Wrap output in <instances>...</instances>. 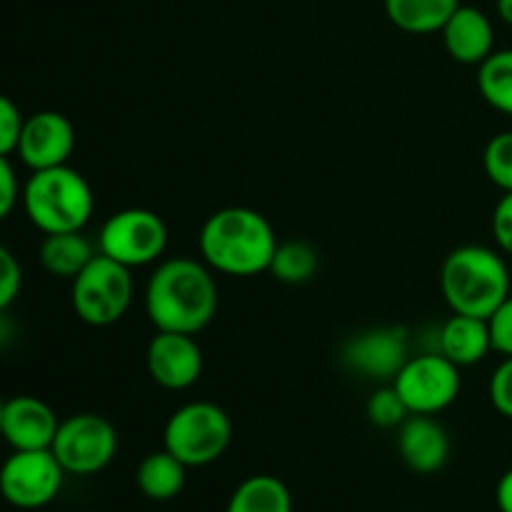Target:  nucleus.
<instances>
[{"mask_svg": "<svg viewBox=\"0 0 512 512\" xmlns=\"http://www.w3.org/2000/svg\"><path fill=\"white\" fill-rule=\"evenodd\" d=\"M145 313L155 330L198 335L218 313L213 270L193 258L160 263L145 285Z\"/></svg>", "mask_w": 512, "mask_h": 512, "instance_id": "f257e3e1", "label": "nucleus"}, {"mask_svg": "<svg viewBox=\"0 0 512 512\" xmlns=\"http://www.w3.org/2000/svg\"><path fill=\"white\" fill-rule=\"evenodd\" d=\"M198 245L210 270L233 278H253L270 270L278 235L263 213L245 205H230L205 220Z\"/></svg>", "mask_w": 512, "mask_h": 512, "instance_id": "f03ea898", "label": "nucleus"}, {"mask_svg": "<svg viewBox=\"0 0 512 512\" xmlns=\"http://www.w3.org/2000/svg\"><path fill=\"white\" fill-rule=\"evenodd\" d=\"M440 290L453 313L490 320V315L512 295L510 268L498 250L485 245H460L443 260Z\"/></svg>", "mask_w": 512, "mask_h": 512, "instance_id": "7ed1b4c3", "label": "nucleus"}, {"mask_svg": "<svg viewBox=\"0 0 512 512\" xmlns=\"http://www.w3.org/2000/svg\"><path fill=\"white\" fill-rule=\"evenodd\" d=\"M20 200L30 223L45 235L83 230L95 210L93 188L85 175L70 165L33 170Z\"/></svg>", "mask_w": 512, "mask_h": 512, "instance_id": "20e7f679", "label": "nucleus"}, {"mask_svg": "<svg viewBox=\"0 0 512 512\" xmlns=\"http://www.w3.org/2000/svg\"><path fill=\"white\" fill-rule=\"evenodd\" d=\"M233 423L220 405L193 400L175 410L163 430V448L188 468H205L225 455Z\"/></svg>", "mask_w": 512, "mask_h": 512, "instance_id": "39448f33", "label": "nucleus"}, {"mask_svg": "<svg viewBox=\"0 0 512 512\" xmlns=\"http://www.w3.org/2000/svg\"><path fill=\"white\" fill-rule=\"evenodd\" d=\"M70 300L85 325L108 328L115 325L133 305V275L130 268L98 253L73 280Z\"/></svg>", "mask_w": 512, "mask_h": 512, "instance_id": "423d86ee", "label": "nucleus"}, {"mask_svg": "<svg viewBox=\"0 0 512 512\" xmlns=\"http://www.w3.org/2000/svg\"><path fill=\"white\" fill-rule=\"evenodd\" d=\"M168 248V225L148 208H125L110 215L98 235V253L125 268L158 263Z\"/></svg>", "mask_w": 512, "mask_h": 512, "instance_id": "0eeeda50", "label": "nucleus"}, {"mask_svg": "<svg viewBox=\"0 0 512 512\" xmlns=\"http://www.w3.org/2000/svg\"><path fill=\"white\" fill-rule=\"evenodd\" d=\"M50 450L68 475H95L113 463L118 433L103 415L78 413L60 420Z\"/></svg>", "mask_w": 512, "mask_h": 512, "instance_id": "6e6552de", "label": "nucleus"}, {"mask_svg": "<svg viewBox=\"0 0 512 512\" xmlns=\"http://www.w3.org/2000/svg\"><path fill=\"white\" fill-rule=\"evenodd\" d=\"M393 388L410 415H438L458 400L463 380L458 365L450 363L443 353H423L408 358L395 375Z\"/></svg>", "mask_w": 512, "mask_h": 512, "instance_id": "1a4fd4ad", "label": "nucleus"}, {"mask_svg": "<svg viewBox=\"0 0 512 512\" xmlns=\"http://www.w3.org/2000/svg\"><path fill=\"white\" fill-rule=\"evenodd\" d=\"M65 475L53 450H13L0 468V493L13 508L38 510L58 498Z\"/></svg>", "mask_w": 512, "mask_h": 512, "instance_id": "9d476101", "label": "nucleus"}, {"mask_svg": "<svg viewBox=\"0 0 512 512\" xmlns=\"http://www.w3.org/2000/svg\"><path fill=\"white\" fill-rule=\"evenodd\" d=\"M145 365L155 385L180 393L193 388L203 375V350L195 335L158 330L148 343Z\"/></svg>", "mask_w": 512, "mask_h": 512, "instance_id": "9b49d317", "label": "nucleus"}, {"mask_svg": "<svg viewBox=\"0 0 512 512\" xmlns=\"http://www.w3.org/2000/svg\"><path fill=\"white\" fill-rule=\"evenodd\" d=\"M75 150V128L58 110H40L25 118L18 140V158L30 170L68 165Z\"/></svg>", "mask_w": 512, "mask_h": 512, "instance_id": "f8f14e48", "label": "nucleus"}, {"mask_svg": "<svg viewBox=\"0 0 512 512\" xmlns=\"http://www.w3.org/2000/svg\"><path fill=\"white\" fill-rule=\"evenodd\" d=\"M343 363L353 373L368 380L393 383L395 375L408 363V340L398 328H370L348 340Z\"/></svg>", "mask_w": 512, "mask_h": 512, "instance_id": "ddd939ff", "label": "nucleus"}, {"mask_svg": "<svg viewBox=\"0 0 512 512\" xmlns=\"http://www.w3.org/2000/svg\"><path fill=\"white\" fill-rule=\"evenodd\" d=\"M58 415L35 395H15L3 405V440L13 450H50Z\"/></svg>", "mask_w": 512, "mask_h": 512, "instance_id": "4468645a", "label": "nucleus"}, {"mask_svg": "<svg viewBox=\"0 0 512 512\" xmlns=\"http://www.w3.org/2000/svg\"><path fill=\"white\" fill-rule=\"evenodd\" d=\"M398 453L413 473H438L450 458L448 430L433 415H408L398 428Z\"/></svg>", "mask_w": 512, "mask_h": 512, "instance_id": "2eb2a0df", "label": "nucleus"}, {"mask_svg": "<svg viewBox=\"0 0 512 512\" xmlns=\"http://www.w3.org/2000/svg\"><path fill=\"white\" fill-rule=\"evenodd\" d=\"M440 33L448 55L460 65H480L495 50L493 23L473 5H460Z\"/></svg>", "mask_w": 512, "mask_h": 512, "instance_id": "dca6fc26", "label": "nucleus"}, {"mask_svg": "<svg viewBox=\"0 0 512 512\" xmlns=\"http://www.w3.org/2000/svg\"><path fill=\"white\" fill-rule=\"evenodd\" d=\"M490 350H493V335L485 318L453 313V318L445 320L438 333V353H443L458 368L478 365Z\"/></svg>", "mask_w": 512, "mask_h": 512, "instance_id": "f3484780", "label": "nucleus"}, {"mask_svg": "<svg viewBox=\"0 0 512 512\" xmlns=\"http://www.w3.org/2000/svg\"><path fill=\"white\" fill-rule=\"evenodd\" d=\"M185 478H188V465L180 463L168 450H155L140 460L135 470V485L148 500H173L183 493Z\"/></svg>", "mask_w": 512, "mask_h": 512, "instance_id": "a211bd4d", "label": "nucleus"}, {"mask_svg": "<svg viewBox=\"0 0 512 512\" xmlns=\"http://www.w3.org/2000/svg\"><path fill=\"white\" fill-rule=\"evenodd\" d=\"M460 0H385V15L398 30L410 35L440 33Z\"/></svg>", "mask_w": 512, "mask_h": 512, "instance_id": "6ab92c4d", "label": "nucleus"}, {"mask_svg": "<svg viewBox=\"0 0 512 512\" xmlns=\"http://www.w3.org/2000/svg\"><path fill=\"white\" fill-rule=\"evenodd\" d=\"M38 255L40 265L53 278L73 280L98 253H95L90 240L83 235V230H75V233L45 235Z\"/></svg>", "mask_w": 512, "mask_h": 512, "instance_id": "aec40b11", "label": "nucleus"}, {"mask_svg": "<svg viewBox=\"0 0 512 512\" xmlns=\"http://www.w3.org/2000/svg\"><path fill=\"white\" fill-rule=\"evenodd\" d=\"M225 512H293V495L275 475H250L233 490Z\"/></svg>", "mask_w": 512, "mask_h": 512, "instance_id": "412c9836", "label": "nucleus"}, {"mask_svg": "<svg viewBox=\"0 0 512 512\" xmlns=\"http://www.w3.org/2000/svg\"><path fill=\"white\" fill-rule=\"evenodd\" d=\"M478 90L490 108L512 115V48L493 50L478 65Z\"/></svg>", "mask_w": 512, "mask_h": 512, "instance_id": "4be33fe9", "label": "nucleus"}, {"mask_svg": "<svg viewBox=\"0 0 512 512\" xmlns=\"http://www.w3.org/2000/svg\"><path fill=\"white\" fill-rule=\"evenodd\" d=\"M320 258L318 250L305 240H285L278 243L268 273L285 285H303L318 273Z\"/></svg>", "mask_w": 512, "mask_h": 512, "instance_id": "5701e85b", "label": "nucleus"}, {"mask_svg": "<svg viewBox=\"0 0 512 512\" xmlns=\"http://www.w3.org/2000/svg\"><path fill=\"white\" fill-rule=\"evenodd\" d=\"M483 168L495 188L512 193V130H503L488 140L483 153Z\"/></svg>", "mask_w": 512, "mask_h": 512, "instance_id": "b1692460", "label": "nucleus"}, {"mask_svg": "<svg viewBox=\"0 0 512 512\" xmlns=\"http://www.w3.org/2000/svg\"><path fill=\"white\" fill-rule=\"evenodd\" d=\"M365 413H368V420L375 425V428L393 430V428H400V425L408 420L410 410L405 408L398 390H395L393 385H388V388H378L373 395H370L368 405H365Z\"/></svg>", "mask_w": 512, "mask_h": 512, "instance_id": "393cba45", "label": "nucleus"}, {"mask_svg": "<svg viewBox=\"0 0 512 512\" xmlns=\"http://www.w3.org/2000/svg\"><path fill=\"white\" fill-rule=\"evenodd\" d=\"M23 113H20L18 105L8 98V95L0 93V155L8 158L10 153L18 150L20 133H23Z\"/></svg>", "mask_w": 512, "mask_h": 512, "instance_id": "a878e982", "label": "nucleus"}, {"mask_svg": "<svg viewBox=\"0 0 512 512\" xmlns=\"http://www.w3.org/2000/svg\"><path fill=\"white\" fill-rule=\"evenodd\" d=\"M20 285H23V270H20L18 258L5 245H0V315L15 303Z\"/></svg>", "mask_w": 512, "mask_h": 512, "instance_id": "bb28decb", "label": "nucleus"}, {"mask_svg": "<svg viewBox=\"0 0 512 512\" xmlns=\"http://www.w3.org/2000/svg\"><path fill=\"white\" fill-rule=\"evenodd\" d=\"M488 395L493 408L498 410L503 418L512 420V355L495 368L488 385Z\"/></svg>", "mask_w": 512, "mask_h": 512, "instance_id": "cd10ccee", "label": "nucleus"}, {"mask_svg": "<svg viewBox=\"0 0 512 512\" xmlns=\"http://www.w3.org/2000/svg\"><path fill=\"white\" fill-rule=\"evenodd\" d=\"M490 335H493V350L510 358L512 355V295L490 315Z\"/></svg>", "mask_w": 512, "mask_h": 512, "instance_id": "c85d7f7f", "label": "nucleus"}, {"mask_svg": "<svg viewBox=\"0 0 512 512\" xmlns=\"http://www.w3.org/2000/svg\"><path fill=\"white\" fill-rule=\"evenodd\" d=\"M493 238L503 253L512 255V193H503L493 210Z\"/></svg>", "mask_w": 512, "mask_h": 512, "instance_id": "c756f323", "label": "nucleus"}, {"mask_svg": "<svg viewBox=\"0 0 512 512\" xmlns=\"http://www.w3.org/2000/svg\"><path fill=\"white\" fill-rule=\"evenodd\" d=\"M20 185H18V175H15L13 165L5 155H0V223L13 213L15 203L20 200Z\"/></svg>", "mask_w": 512, "mask_h": 512, "instance_id": "7c9ffc66", "label": "nucleus"}, {"mask_svg": "<svg viewBox=\"0 0 512 512\" xmlns=\"http://www.w3.org/2000/svg\"><path fill=\"white\" fill-rule=\"evenodd\" d=\"M495 503H498L500 512H512V468L508 473H503V478L498 480V488H495Z\"/></svg>", "mask_w": 512, "mask_h": 512, "instance_id": "2f4dec72", "label": "nucleus"}, {"mask_svg": "<svg viewBox=\"0 0 512 512\" xmlns=\"http://www.w3.org/2000/svg\"><path fill=\"white\" fill-rule=\"evenodd\" d=\"M495 8H498V18L503 20L505 25H512V0H498Z\"/></svg>", "mask_w": 512, "mask_h": 512, "instance_id": "473e14b6", "label": "nucleus"}, {"mask_svg": "<svg viewBox=\"0 0 512 512\" xmlns=\"http://www.w3.org/2000/svg\"><path fill=\"white\" fill-rule=\"evenodd\" d=\"M3 405L5 400H0V438H3Z\"/></svg>", "mask_w": 512, "mask_h": 512, "instance_id": "72a5a7b5", "label": "nucleus"}, {"mask_svg": "<svg viewBox=\"0 0 512 512\" xmlns=\"http://www.w3.org/2000/svg\"><path fill=\"white\" fill-rule=\"evenodd\" d=\"M0 498H3V493H0Z\"/></svg>", "mask_w": 512, "mask_h": 512, "instance_id": "f704fd0d", "label": "nucleus"}]
</instances>
